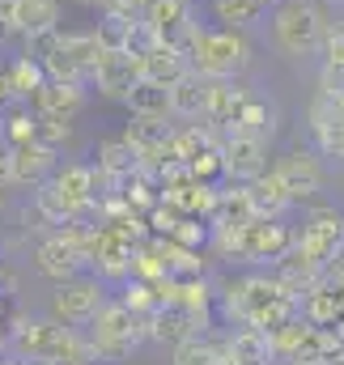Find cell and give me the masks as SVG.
<instances>
[{
	"label": "cell",
	"instance_id": "obj_7",
	"mask_svg": "<svg viewBox=\"0 0 344 365\" xmlns=\"http://www.w3.org/2000/svg\"><path fill=\"white\" fill-rule=\"evenodd\" d=\"M102 302H106V289H102L98 276H69V280L56 284L51 310H56V319L64 327H81V323H89L102 310Z\"/></svg>",
	"mask_w": 344,
	"mask_h": 365
},
{
	"label": "cell",
	"instance_id": "obj_47",
	"mask_svg": "<svg viewBox=\"0 0 344 365\" xmlns=\"http://www.w3.org/2000/svg\"><path fill=\"white\" fill-rule=\"evenodd\" d=\"M0 280H4V268H0Z\"/></svg>",
	"mask_w": 344,
	"mask_h": 365
},
{
	"label": "cell",
	"instance_id": "obj_50",
	"mask_svg": "<svg viewBox=\"0 0 344 365\" xmlns=\"http://www.w3.org/2000/svg\"><path fill=\"white\" fill-rule=\"evenodd\" d=\"M0 204H4V200H0Z\"/></svg>",
	"mask_w": 344,
	"mask_h": 365
},
{
	"label": "cell",
	"instance_id": "obj_1",
	"mask_svg": "<svg viewBox=\"0 0 344 365\" xmlns=\"http://www.w3.org/2000/svg\"><path fill=\"white\" fill-rule=\"evenodd\" d=\"M13 344L26 361H43V365H93V344L81 340L73 327L64 323H30V319H17L13 323Z\"/></svg>",
	"mask_w": 344,
	"mask_h": 365
},
{
	"label": "cell",
	"instance_id": "obj_48",
	"mask_svg": "<svg viewBox=\"0 0 344 365\" xmlns=\"http://www.w3.org/2000/svg\"><path fill=\"white\" fill-rule=\"evenodd\" d=\"M263 4H272V0H263Z\"/></svg>",
	"mask_w": 344,
	"mask_h": 365
},
{
	"label": "cell",
	"instance_id": "obj_34",
	"mask_svg": "<svg viewBox=\"0 0 344 365\" xmlns=\"http://www.w3.org/2000/svg\"><path fill=\"white\" fill-rule=\"evenodd\" d=\"M0 140H9L13 149L39 140V119H34V110H13V115L0 123Z\"/></svg>",
	"mask_w": 344,
	"mask_h": 365
},
{
	"label": "cell",
	"instance_id": "obj_46",
	"mask_svg": "<svg viewBox=\"0 0 344 365\" xmlns=\"http://www.w3.org/2000/svg\"><path fill=\"white\" fill-rule=\"evenodd\" d=\"M4 365H26V361H4Z\"/></svg>",
	"mask_w": 344,
	"mask_h": 365
},
{
	"label": "cell",
	"instance_id": "obj_10",
	"mask_svg": "<svg viewBox=\"0 0 344 365\" xmlns=\"http://www.w3.org/2000/svg\"><path fill=\"white\" fill-rule=\"evenodd\" d=\"M89 81L102 90V98L123 102V98H128V90L141 81V73H136V56H128L123 47H106V51H102V60L93 64Z\"/></svg>",
	"mask_w": 344,
	"mask_h": 365
},
{
	"label": "cell",
	"instance_id": "obj_49",
	"mask_svg": "<svg viewBox=\"0 0 344 365\" xmlns=\"http://www.w3.org/2000/svg\"><path fill=\"white\" fill-rule=\"evenodd\" d=\"M0 145H4V140H0Z\"/></svg>",
	"mask_w": 344,
	"mask_h": 365
},
{
	"label": "cell",
	"instance_id": "obj_18",
	"mask_svg": "<svg viewBox=\"0 0 344 365\" xmlns=\"http://www.w3.org/2000/svg\"><path fill=\"white\" fill-rule=\"evenodd\" d=\"M158 200H166L174 212H183V217H204V221H208V212H213V204H217V187L187 175V179H178V182H166Z\"/></svg>",
	"mask_w": 344,
	"mask_h": 365
},
{
	"label": "cell",
	"instance_id": "obj_16",
	"mask_svg": "<svg viewBox=\"0 0 344 365\" xmlns=\"http://www.w3.org/2000/svg\"><path fill=\"white\" fill-rule=\"evenodd\" d=\"M200 331H204V323L178 306H158L153 314H145V340H158V344H183Z\"/></svg>",
	"mask_w": 344,
	"mask_h": 365
},
{
	"label": "cell",
	"instance_id": "obj_29",
	"mask_svg": "<svg viewBox=\"0 0 344 365\" xmlns=\"http://www.w3.org/2000/svg\"><path fill=\"white\" fill-rule=\"evenodd\" d=\"M47 81V73H43V64L34 60V56H17L9 68H4V86H9V98H30V93L39 90Z\"/></svg>",
	"mask_w": 344,
	"mask_h": 365
},
{
	"label": "cell",
	"instance_id": "obj_35",
	"mask_svg": "<svg viewBox=\"0 0 344 365\" xmlns=\"http://www.w3.org/2000/svg\"><path fill=\"white\" fill-rule=\"evenodd\" d=\"M132 314H153L158 310V293H153V284L149 280H136V276H128V284H123V297H119Z\"/></svg>",
	"mask_w": 344,
	"mask_h": 365
},
{
	"label": "cell",
	"instance_id": "obj_19",
	"mask_svg": "<svg viewBox=\"0 0 344 365\" xmlns=\"http://www.w3.org/2000/svg\"><path fill=\"white\" fill-rule=\"evenodd\" d=\"M251 98L247 86H238V77L230 81H208V93H204V119L213 128H230V119L243 110V102Z\"/></svg>",
	"mask_w": 344,
	"mask_h": 365
},
{
	"label": "cell",
	"instance_id": "obj_15",
	"mask_svg": "<svg viewBox=\"0 0 344 365\" xmlns=\"http://www.w3.org/2000/svg\"><path fill=\"white\" fill-rule=\"evenodd\" d=\"M174 128L166 119H149V115H132L128 119V132H123V140L132 145V153H136V166L149 175L153 170V162H158V149L166 145V136H171Z\"/></svg>",
	"mask_w": 344,
	"mask_h": 365
},
{
	"label": "cell",
	"instance_id": "obj_9",
	"mask_svg": "<svg viewBox=\"0 0 344 365\" xmlns=\"http://www.w3.org/2000/svg\"><path fill=\"white\" fill-rule=\"evenodd\" d=\"M272 175L285 182L289 200L298 204V200H315V195H319V187H323V162H319V153H310V149H289V153L272 166Z\"/></svg>",
	"mask_w": 344,
	"mask_h": 365
},
{
	"label": "cell",
	"instance_id": "obj_28",
	"mask_svg": "<svg viewBox=\"0 0 344 365\" xmlns=\"http://www.w3.org/2000/svg\"><path fill=\"white\" fill-rule=\"evenodd\" d=\"M149 247L158 251V259H162L166 276H200V268H204L200 251H191V247H178V242H174V238H166V234H158Z\"/></svg>",
	"mask_w": 344,
	"mask_h": 365
},
{
	"label": "cell",
	"instance_id": "obj_25",
	"mask_svg": "<svg viewBox=\"0 0 344 365\" xmlns=\"http://www.w3.org/2000/svg\"><path fill=\"white\" fill-rule=\"evenodd\" d=\"M132 170H141V166H136V153H132V145L123 136H111V140L98 145V170H93L98 179H106L115 187L119 179H128Z\"/></svg>",
	"mask_w": 344,
	"mask_h": 365
},
{
	"label": "cell",
	"instance_id": "obj_17",
	"mask_svg": "<svg viewBox=\"0 0 344 365\" xmlns=\"http://www.w3.org/2000/svg\"><path fill=\"white\" fill-rule=\"evenodd\" d=\"M136 73H141V81L171 90L174 81L187 73V56L174 51V47H166V43H153V47H145V51L136 56Z\"/></svg>",
	"mask_w": 344,
	"mask_h": 365
},
{
	"label": "cell",
	"instance_id": "obj_3",
	"mask_svg": "<svg viewBox=\"0 0 344 365\" xmlns=\"http://www.w3.org/2000/svg\"><path fill=\"white\" fill-rule=\"evenodd\" d=\"M251 64V43L243 38V30H204L196 34V43L187 47V68L200 73L204 81H230L238 73H247Z\"/></svg>",
	"mask_w": 344,
	"mask_h": 365
},
{
	"label": "cell",
	"instance_id": "obj_22",
	"mask_svg": "<svg viewBox=\"0 0 344 365\" xmlns=\"http://www.w3.org/2000/svg\"><path fill=\"white\" fill-rule=\"evenodd\" d=\"M276 353H272V336L263 327H243L238 336L226 340V365H272Z\"/></svg>",
	"mask_w": 344,
	"mask_h": 365
},
{
	"label": "cell",
	"instance_id": "obj_13",
	"mask_svg": "<svg viewBox=\"0 0 344 365\" xmlns=\"http://www.w3.org/2000/svg\"><path fill=\"white\" fill-rule=\"evenodd\" d=\"M30 98H34V119L73 123V115L86 106V86H73V81H43Z\"/></svg>",
	"mask_w": 344,
	"mask_h": 365
},
{
	"label": "cell",
	"instance_id": "obj_36",
	"mask_svg": "<svg viewBox=\"0 0 344 365\" xmlns=\"http://www.w3.org/2000/svg\"><path fill=\"white\" fill-rule=\"evenodd\" d=\"M166 238H174L178 247H191V251H200L204 242H208V221L204 217H178L171 225V234Z\"/></svg>",
	"mask_w": 344,
	"mask_h": 365
},
{
	"label": "cell",
	"instance_id": "obj_41",
	"mask_svg": "<svg viewBox=\"0 0 344 365\" xmlns=\"http://www.w3.org/2000/svg\"><path fill=\"white\" fill-rule=\"evenodd\" d=\"M4 175H9V149L0 145V187H4Z\"/></svg>",
	"mask_w": 344,
	"mask_h": 365
},
{
	"label": "cell",
	"instance_id": "obj_12",
	"mask_svg": "<svg viewBox=\"0 0 344 365\" xmlns=\"http://www.w3.org/2000/svg\"><path fill=\"white\" fill-rule=\"evenodd\" d=\"M51 170H56V149L43 145V140H30V145L9 149V175H4V182L39 187V182L51 179Z\"/></svg>",
	"mask_w": 344,
	"mask_h": 365
},
{
	"label": "cell",
	"instance_id": "obj_11",
	"mask_svg": "<svg viewBox=\"0 0 344 365\" xmlns=\"http://www.w3.org/2000/svg\"><path fill=\"white\" fill-rule=\"evenodd\" d=\"M263 170H268V140H251V136H226L221 140V179L251 182Z\"/></svg>",
	"mask_w": 344,
	"mask_h": 365
},
{
	"label": "cell",
	"instance_id": "obj_6",
	"mask_svg": "<svg viewBox=\"0 0 344 365\" xmlns=\"http://www.w3.org/2000/svg\"><path fill=\"white\" fill-rule=\"evenodd\" d=\"M289 242H293L306 259H315V264L323 268V264H332V259L340 255V247H344V217L336 208H315V212L306 217V225H302L298 234H289Z\"/></svg>",
	"mask_w": 344,
	"mask_h": 365
},
{
	"label": "cell",
	"instance_id": "obj_52",
	"mask_svg": "<svg viewBox=\"0 0 344 365\" xmlns=\"http://www.w3.org/2000/svg\"><path fill=\"white\" fill-rule=\"evenodd\" d=\"M340 182H344V179H340Z\"/></svg>",
	"mask_w": 344,
	"mask_h": 365
},
{
	"label": "cell",
	"instance_id": "obj_38",
	"mask_svg": "<svg viewBox=\"0 0 344 365\" xmlns=\"http://www.w3.org/2000/svg\"><path fill=\"white\" fill-rule=\"evenodd\" d=\"M319 93L344 102V64H328L323 60V68H319Z\"/></svg>",
	"mask_w": 344,
	"mask_h": 365
},
{
	"label": "cell",
	"instance_id": "obj_2",
	"mask_svg": "<svg viewBox=\"0 0 344 365\" xmlns=\"http://www.w3.org/2000/svg\"><path fill=\"white\" fill-rule=\"evenodd\" d=\"M98 175H93V166H81V162H73V166H64V170H51V179L39 182V195H34V204H39V212L51 221V225H73L81 212H89L93 204H98Z\"/></svg>",
	"mask_w": 344,
	"mask_h": 365
},
{
	"label": "cell",
	"instance_id": "obj_14",
	"mask_svg": "<svg viewBox=\"0 0 344 365\" xmlns=\"http://www.w3.org/2000/svg\"><path fill=\"white\" fill-rule=\"evenodd\" d=\"M310 136L319 145L323 158H340L344 153V102L340 98H315L310 106Z\"/></svg>",
	"mask_w": 344,
	"mask_h": 365
},
{
	"label": "cell",
	"instance_id": "obj_24",
	"mask_svg": "<svg viewBox=\"0 0 344 365\" xmlns=\"http://www.w3.org/2000/svg\"><path fill=\"white\" fill-rule=\"evenodd\" d=\"M204 93H208V81L187 68L171 90H166V106H171V115H178V119H204Z\"/></svg>",
	"mask_w": 344,
	"mask_h": 365
},
{
	"label": "cell",
	"instance_id": "obj_44",
	"mask_svg": "<svg viewBox=\"0 0 344 365\" xmlns=\"http://www.w3.org/2000/svg\"><path fill=\"white\" fill-rule=\"evenodd\" d=\"M332 327H336V336H340V344H344V314L336 319V323H332Z\"/></svg>",
	"mask_w": 344,
	"mask_h": 365
},
{
	"label": "cell",
	"instance_id": "obj_21",
	"mask_svg": "<svg viewBox=\"0 0 344 365\" xmlns=\"http://www.w3.org/2000/svg\"><path fill=\"white\" fill-rule=\"evenodd\" d=\"M60 30V0H13V34L34 38Z\"/></svg>",
	"mask_w": 344,
	"mask_h": 365
},
{
	"label": "cell",
	"instance_id": "obj_45",
	"mask_svg": "<svg viewBox=\"0 0 344 365\" xmlns=\"http://www.w3.org/2000/svg\"><path fill=\"white\" fill-rule=\"evenodd\" d=\"M86 4H98V9H102V4H106V0H86Z\"/></svg>",
	"mask_w": 344,
	"mask_h": 365
},
{
	"label": "cell",
	"instance_id": "obj_37",
	"mask_svg": "<svg viewBox=\"0 0 344 365\" xmlns=\"http://www.w3.org/2000/svg\"><path fill=\"white\" fill-rule=\"evenodd\" d=\"M187 175H191V179H200V182L221 179V145H213V149L196 153V158L187 162Z\"/></svg>",
	"mask_w": 344,
	"mask_h": 365
},
{
	"label": "cell",
	"instance_id": "obj_8",
	"mask_svg": "<svg viewBox=\"0 0 344 365\" xmlns=\"http://www.w3.org/2000/svg\"><path fill=\"white\" fill-rule=\"evenodd\" d=\"M34 264H39V272L51 276L56 284H60V280H69V276H81V268H86L81 230H60V234L43 238V242H39V251H34Z\"/></svg>",
	"mask_w": 344,
	"mask_h": 365
},
{
	"label": "cell",
	"instance_id": "obj_5",
	"mask_svg": "<svg viewBox=\"0 0 344 365\" xmlns=\"http://www.w3.org/2000/svg\"><path fill=\"white\" fill-rule=\"evenodd\" d=\"M93 323V336H89V344H93V357L102 361H119V357H128L141 340H145V319L141 314H132L123 302H102V310L89 319Z\"/></svg>",
	"mask_w": 344,
	"mask_h": 365
},
{
	"label": "cell",
	"instance_id": "obj_33",
	"mask_svg": "<svg viewBox=\"0 0 344 365\" xmlns=\"http://www.w3.org/2000/svg\"><path fill=\"white\" fill-rule=\"evenodd\" d=\"M174 365H226V340H183L174 344Z\"/></svg>",
	"mask_w": 344,
	"mask_h": 365
},
{
	"label": "cell",
	"instance_id": "obj_27",
	"mask_svg": "<svg viewBox=\"0 0 344 365\" xmlns=\"http://www.w3.org/2000/svg\"><path fill=\"white\" fill-rule=\"evenodd\" d=\"M272 106L268 102H259V98H247L243 102V110L230 119V128H226V136H251V140H268L272 136Z\"/></svg>",
	"mask_w": 344,
	"mask_h": 365
},
{
	"label": "cell",
	"instance_id": "obj_51",
	"mask_svg": "<svg viewBox=\"0 0 344 365\" xmlns=\"http://www.w3.org/2000/svg\"><path fill=\"white\" fill-rule=\"evenodd\" d=\"M340 158H344V153H340Z\"/></svg>",
	"mask_w": 344,
	"mask_h": 365
},
{
	"label": "cell",
	"instance_id": "obj_26",
	"mask_svg": "<svg viewBox=\"0 0 344 365\" xmlns=\"http://www.w3.org/2000/svg\"><path fill=\"white\" fill-rule=\"evenodd\" d=\"M60 51L81 68V77L89 81V73H93V64L102 60V38L93 34V30H60Z\"/></svg>",
	"mask_w": 344,
	"mask_h": 365
},
{
	"label": "cell",
	"instance_id": "obj_32",
	"mask_svg": "<svg viewBox=\"0 0 344 365\" xmlns=\"http://www.w3.org/2000/svg\"><path fill=\"white\" fill-rule=\"evenodd\" d=\"M123 106H128V115H149V119H166L171 115L166 90L162 86H149V81H136L128 90V98H123Z\"/></svg>",
	"mask_w": 344,
	"mask_h": 365
},
{
	"label": "cell",
	"instance_id": "obj_20",
	"mask_svg": "<svg viewBox=\"0 0 344 365\" xmlns=\"http://www.w3.org/2000/svg\"><path fill=\"white\" fill-rule=\"evenodd\" d=\"M243 191H247L251 217H272V221H280V212L293 204L289 191H285V182L276 179L272 170H263V175H256L251 182H243Z\"/></svg>",
	"mask_w": 344,
	"mask_h": 365
},
{
	"label": "cell",
	"instance_id": "obj_43",
	"mask_svg": "<svg viewBox=\"0 0 344 365\" xmlns=\"http://www.w3.org/2000/svg\"><path fill=\"white\" fill-rule=\"evenodd\" d=\"M9 102V86H4V73H0V106Z\"/></svg>",
	"mask_w": 344,
	"mask_h": 365
},
{
	"label": "cell",
	"instance_id": "obj_31",
	"mask_svg": "<svg viewBox=\"0 0 344 365\" xmlns=\"http://www.w3.org/2000/svg\"><path fill=\"white\" fill-rule=\"evenodd\" d=\"M263 13H268L263 0H213V17L226 30H247V26H256Z\"/></svg>",
	"mask_w": 344,
	"mask_h": 365
},
{
	"label": "cell",
	"instance_id": "obj_23",
	"mask_svg": "<svg viewBox=\"0 0 344 365\" xmlns=\"http://www.w3.org/2000/svg\"><path fill=\"white\" fill-rule=\"evenodd\" d=\"M289 361L293 365H336V361H344V344H340V336H336V327H315V323H310L306 340L298 344V353H293Z\"/></svg>",
	"mask_w": 344,
	"mask_h": 365
},
{
	"label": "cell",
	"instance_id": "obj_42",
	"mask_svg": "<svg viewBox=\"0 0 344 365\" xmlns=\"http://www.w3.org/2000/svg\"><path fill=\"white\" fill-rule=\"evenodd\" d=\"M123 4H128V9H136V13H145V4H149V0H123Z\"/></svg>",
	"mask_w": 344,
	"mask_h": 365
},
{
	"label": "cell",
	"instance_id": "obj_39",
	"mask_svg": "<svg viewBox=\"0 0 344 365\" xmlns=\"http://www.w3.org/2000/svg\"><path fill=\"white\" fill-rule=\"evenodd\" d=\"M178 217H183V212H174L166 200H158V204L149 208V230H153V234H171V225Z\"/></svg>",
	"mask_w": 344,
	"mask_h": 365
},
{
	"label": "cell",
	"instance_id": "obj_40",
	"mask_svg": "<svg viewBox=\"0 0 344 365\" xmlns=\"http://www.w3.org/2000/svg\"><path fill=\"white\" fill-rule=\"evenodd\" d=\"M319 51L328 56V64H344V26L328 30V38H323V47H319Z\"/></svg>",
	"mask_w": 344,
	"mask_h": 365
},
{
	"label": "cell",
	"instance_id": "obj_30",
	"mask_svg": "<svg viewBox=\"0 0 344 365\" xmlns=\"http://www.w3.org/2000/svg\"><path fill=\"white\" fill-rule=\"evenodd\" d=\"M302 297H306V323H315V327H332L344 314V302L336 297V289L323 284V280H319L310 293H302Z\"/></svg>",
	"mask_w": 344,
	"mask_h": 365
},
{
	"label": "cell",
	"instance_id": "obj_4",
	"mask_svg": "<svg viewBox=\"0 0 344 365\" xmlns=\"http://www.w3.org/2000/svg\"><path fill=\"white\" fill-rule=\"evenodd\" d=\"M328 9L323 0H280L272 9V34L289 56H315L328 38Z\"/></svg>",
	"mask_w": 344,
	"mask_h": 365
}]
</instances>
